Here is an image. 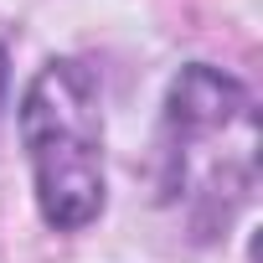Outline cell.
I'll return each instance as SVG.
<instances>
[{
    "label": "cell",
    "instance_id": "6da1fadb",
    "mask_svg": "<svg viewBox=\"0 0 263 263\" xmlns=\"http://www.w3.org/2000/svg\"><path fill=\"white\" fill-rule=\"evenodd\" d=\"M21 140L36 171V201L52 227H83L103 212V119L98 88L78 62H47L21 103Z\"/></svg>",
    "mask_w": 263,
    "mask_h": 263
},
{
    "label": "cell",
    "instance_id": "7a4b0ae2",
    "mask_svg": "<svg viewBox=\"0 0 263 263\" xmlns=\"http://www.w3.org/2000/svg\"><path fill=\"white\" fill-rule=\"evenodd\" d=\"M6 83H11V67H6V52H0V98H6Z\"/></svg>",
    "mask_w": 263,
    "mask_h": 263
}]
</instances>
